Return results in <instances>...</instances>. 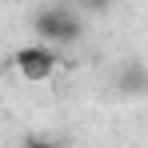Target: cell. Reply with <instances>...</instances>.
Masks as SVG:
<instances>
[{
  "instance_id": "obj_1",
  "label": "cell",
  "mask_w": 148,
  "mask_h": 148,
  "mask_svg": "<svg viewBox=\"0 0 148 148\" xmlns=\"http://www.w3.org/2000/svg\"><path fill=\"white\" fill-rule=\"evenodd\" d=\"M32 28H36L40 44H48V48L76 44V40H80V32H84V24H80V16H76L72 8H44V12L32 20Z\"/></svg>"
},
{
  "instance_id": "obj_2",
  "label": "cell",
  "mask_w": 148,
  "mask_h": 148,
  "mask_svg": "<svg viewBox=\"0 0 148 148\" xmlns=\"http://www.w3.org/2000/svg\"><path fill=\"white\" fill-rule=\"evenodd\" d=\"M56 64H60V56H56V48H48V44H24V48L12 52V68L24 76V80H48L52 72H56Z\"/></svg>"
},
{
  "instance_id": "obj_3",
  "label": "cell",
  "mask_w": 148,
  "mask_h": 148,
  "mask_svg": "<svg viewBox=\"0 0 148 148\" xmlns=\"http://www.w3.org/2000/svg\"><path fill=\"white\" fill-rule=\"evenodd\" d=\"M116 88H120L124 96H140V92H144V68H140V64L124 68V76L116 80Z\"/></svg>"
},
{
  "instance_id": "obj_4",
  "label": "cell",
  "mask_w": 148,
  "mask_h": 148,
  "mask_svg": "<svg viewBox=\"0 0 148 148\" xmlns=\"http://www.w3.org/2000/svg\"><path fill=\"white\" fill-rule=\"evenodd\" d=\"M20 148H60V144H56V140H48V136H28Z\"/></svg>"
},
{
  "instance_id": "obj_5",
  "label": "cell",
  "mask_w": 148,
  "mask_h": 148,
  "mask_svg": "<svg viewBox=\"0 0 148 148\" xmlns=\"http://www.w3.org/2000/svg\"><path fill=\"white\" fill-rule=\"evenodd\" d=\"M108 4H112V0H84V8H92V12H104Z\"/></svg>"
}]
</instances>
